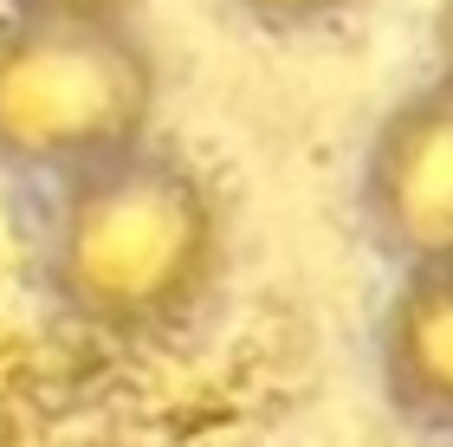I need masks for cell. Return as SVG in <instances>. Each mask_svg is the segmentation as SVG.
<instances>
[{"label":"cell","instance_id":"7","mask_svg":"<svg viewBox=\"0 0 453 447\" xmlns=\"http://www.w3.org/2000/svg\"><path fill=\"white\" fill-rule=\"evenodd\" d=\"M434 52H441V78H453V0H441L434 13Z\"/></svg>","mask_w":453,"mask_h":447},{"label":"cell","instance_id":"3","mask_svg":"<svg viewBox=\"0 0 453 447\" xmlns=\"http://www.w3.org/2000/svg\"><path fill=\"white\" fill-rule=\"evenodd\" d=\"M357 208L395 273H453V78L408 91L382 117Z\"/></svg>","mask_w":453,"mask_h":447},{"label":"cell","instance_id":"6","mask_svg":"<svg viewBox=\"0 0 453 447\" xmlns=\"http://www.w3.org/2000/svg\"><path fill=\"white\" fill-rule=\"evenodd\" d=\"M240 7L259 13V19H273V27H304V19H324V13L349 7V0H240Z\"/></svg>","mask_w":453,"mask_h":447},{"label":"cell","instance_id":"2","mask_svg":"<svg viewBox=\"0 0 453 447\" xmlns=\"http://www.w3.org/2000/svg\"><path fill=\"white\" fill-rule=\"evenodd\" d=\"M156 58L130 19L7 13L0 19V162L85 175L150 143Z\"/></svg>","mask_w":453,"mask_h":447},{"label":"cell","instance_id":"1","mask_svg":"<svg viewBox=\"0 0 453 447\" xmlns=\"http://www.w3.org/2000/svg\"><path fill=\"white\" fill-rule=\"evenodd\" d=\"M46 273L72 318L117 337H156L195 318L226 273L220 195L150 143L97 162L58 195Z\"/></svg>","mask_w":453,"mask_h":447},{"label":"cell","instance_id":"5","mask_svg":"<svg viewBox=\"0 0 453 447\" xmlns=\"http://www.w3.org/2000/svg\"><path fill=\"white\" fill-rule=\"evenodd\" d=\"M13 13H78V19H130L142 0H7Z\"/></svg>","mask_w":453,"mask_h":447},{"label":"cell","instance_id":"4","mask_svg":"<svg viewBox=\"0 0 453 447\" xmlns=\"http://www.w3.org/2000/svg\"><path fill=\"white\" fill-rule=\"evenodd\" d=\"M382 396L408 428L453 441V273H402L376 331Z\"/></svg>","mask_w":453,"mask_h":447}]
</instances>
